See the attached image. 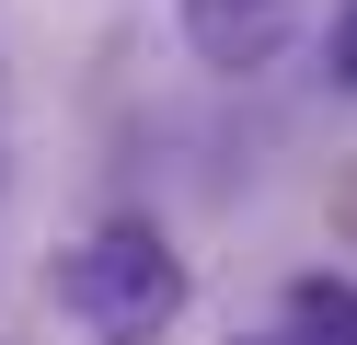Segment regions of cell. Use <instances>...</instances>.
<instances>
[{
  "label": "cell",
  "mask_w": 357,
  "mask_h": 345,
  "mask_svg": "<svg viewBox=\"0 0 357 345\" xmlns=\"http://www.w3.org/2000/svg\"><path fill=\"white\" fill-rule=\"evenodd\" d=\"M231 345H311V334H288V322H277V334H231Z\"/></svg>",
  "instance_id": "5"
},
{
  "label": "cell",
  "mask_w": 357,
  "mask_h": 345,
  "mask_svg": "<svg viewBox=\"0 0 357 345\" xmlns=\"http://www.w3.org/2000/svg\"><path fill=\"white\" fill-rule=\"evenodd\" d=\"M300 12L311 0H185V46L219 69V81H254L300 46Z\"/></svg>",
  "instance_id": "2"
},
{
  "label": "cell",
  "mask_w": 357,
  "mask_h": 345,
  "mask_svg": "<svg viewBox=\"0 0 357 345\" xmlns=\"http://www.w3.org/2000/svg\"><path fill=\"white\" fill-rule=\"evenodd\" d=\"M288 334H311V345H357V276H334V265H311V276H288Z\"/></svg>",
  "instance_id": "3"
},
{
  "label": "cell",
  "mask_w": 357,
  "mask_h": 345,
  "mask_svg": "<svg viewBox=\"0 0 357 345\" xmlns=\"http://www.w3.org/2000/svg\"><path fill=\"white\" fill-rule=\"evenodd\" d=\"M47 299H58V322H70L81 345H162L173 322H185L196 276H185V253L150 219H104L93 242H70L47 265Z\"/></svg>",
  "instance_id": "1"
},
{
  "label": "cell",
  "mask_w": 357,
  "mask_h": 345,
  "mask_svg": "<svg viewBox=\"0 0 357 345\" xmlns=\"http://www.w3.org/2000/svg\"><path fill=\"white\" fill-rule=\"evenodd\" d=\"M323 58H334V81L357 92V0H346V12H334V35H323Z\"/></svg>",
  "instance_id": "4"
}]
</instances>
